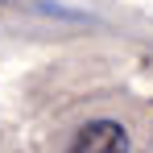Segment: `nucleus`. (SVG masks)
<instances>
[{"instance_id":"nucleus-1","label":"nucleus","mask_w":153,"mask_h":153,"mask_svg":"<svg viewBox=\"0 0 153 153\" xmlns=\"http://www.w3.org/2000/svg\"><path fill=\"white\" fill-rule=\"evenodd\" d=\"M66 153H128V132L116 120H91L75 132Z\"/></svg>"}]
</instances>
